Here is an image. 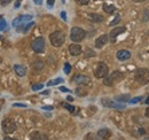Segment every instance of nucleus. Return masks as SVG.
Masks as SVG:
<instances>
[{
    "label": "nucleus",
    "mask_w": 149,
    "mask_h": 140,
    "mask_svg": "<svg viewBox=\"0 0 149 140\" xmlns=\"http://www.w3.org/2000/svg\"><path fill=\"white\" fill-rule=\"evenodd\" d=\"M134 2H143V1H147V0H132Z\"/></svg>",
    "instance_id": "37998d69"
},
{
    "label": "nucleus",
    "mask_w": 149,
    "mask_h": 140,
    "mask_svg": "<svg viewBox=\"0 0 149 140\" xmlns=\"http://www.w3.org/2000/svg\"><path fill=\"white\" fill-rule=\"evenodd\" d=\"M69 53H70V55H72V56L79 55V54L81 53V46L78 45V44H71V45L69 46Z\"/></svg>",
    "instance_id": "4468645a"
},
{
    "label": "nucleus",
    "mask_w": 149,
    "mask_h": 140,
    "mask_svg": "<svg viewBox=\"0 0 149 140\" xmlns=\"http://www.w3.org/2000/svg\"><path fill=\"white\" fill-rule=\"evenodd\" d=\"M85 55H86L87 57H88V56H94V55H95V53H94L92 50H87V51L85 52Z\"/></svg>",
    "instance_id": "7c9ffc66"
},
{
    "label": "nucleus",
    "mask_w": 149,
    "mask_h": 140,
    "mask_svg": "<svg viewBox=\"0 0 149 140\" xmlns=\"http://www.w3.org/2000/svg\"><path fill=\"white\" fill-rule=\"evenodd\" d=\"M63 107H64V108H65V109H67V110H69V111H70V113H74V110H76V108H74V106H71V105H69V104H63Z\"/></svg>",
    "instance_id": "a878e982"
},
{
    "label": "nucleus",
    "mask_w": 149,
    "mask_h": 140,
    "mask_svg": "<svg viewBox=\"0 0 149 140\" xmlns=\"http://www.w3.org/2000/svg\"><path fill=\"white\" fill-rule=\"evenodd\" d=\"M72 83L77 84V85H88L91 83V78L88 76L77 74L72 77Z\"/></svg>",
    "instance_id": "6e6552de"
},
{
    "label": "nucleus",
    "mask_w": 149,
    "mask_h": 140,
    "mask_svg": "<svg viewBox=\"0 0 149 140\" xmlns=\"http://www.w3.org/2000/svg\"><path fill=\"white\" fill-rule=\"evenodd\" d=\"M33 2H35L36 5H41V4H42V0H33Z\"/></svg>",
    "instance_id": "58836bf2"
},
{
    "label": "nucleus",
    "mask_w": 149,
    "mask_h": 140,
    "mask_svg": "<svg viewBox=\"0 0 149 140\" xmlns=\"http://www.w3.org/2000/svg\"><path fill=\"white\" fill-rule=\"evenodd\" d=\"M19 1H22V0H19Z\"/></svg>",
    "instance_id": "49530a36"
},
{
    "label": "nucleus",
    "mask_w": 149,
    "mask_h": 140,
    "mask_svg": "<svg viewBox=\"0 0 149 140\" xmlns=\"http://www.w3.org/2000/svg\"><path fill=\"white\" fill-rule=\"evenodd\" d=\"M88 18L94 22V23H101L102 21H103V16L102 15H100V14H96V13H90L88 15Z\"/></svg>",
    "instance_id": "f3484780"
},
{
    "label": "nucleus",
    "mask_w": 149,
    "mask_h": 140,
    "mask_svg": "<svg viewBox=\"0 0 149 140\" xmlns=\"http://www.w3.org/2000/svg\"><path fill=\"white\" fill-rule=\"evenodd\" d=\"M67 100H68V101H74V98L69 95V97H67Z\"/></svg>",
    "instance_id": "ea45409f"
},
{
    "label": "nucleus",
    "mask_w": 149,
    "mask_h": 140,
    "mask_svg": "<svg viewBox=\"0 0 149 140\" xmlns=\"http://www.w3.org/2000/svg\"><path fill=\"white\" fill-rule=\"evenodd\" d=\"M16 129H17L16 124L13 122L10 118H7V120L2 121V131H3L5 133H7V134L13 133Z\"/></svg>",
    "instance_id": "0eeeda50"
},
{
    "label": "nucleus",
    "mask_w": 149,
    "mask_h": 140,
    "mask_svg": "<svg viewBox=\"0 0 149 140\" xmlns=\"http://www.w3.org/2000/svg\"><path fill=\"white\" fill-rule=\"evenodd\" d=\"M90 1H91V0H77V2H78L79 5H81V6H84V5H87Z\"/></svg>",
    "instance_id": "2f4dec72"
},
{
    "label": "nucleus",
    "mask_w": 149,
    "mask_h": 140,
    "mask_svg": "<svg viewBox=\"0 0 149 140\" xmlns=\"http://www.w3.org/2000/svg\"><path fill=\"white\" fill-rule=\"evenodd\" d=\"M125 31H126V28H125V27H117V28H113L111 31H110V34H109V37H110L111 41H115L118 36L124 34Z\"/></svg>",
    "instance_id": "9d476101"
},
{
    "label": "nucleus",
    "mask_w": 149,
    "mask_h": 140,
    "mask_svg": "<svg viewBox=\"0 0 149 140\" xmlns=\"http://www.w3.org/2000/svg\"><path fill=\"white\" fill-rule=\"evenodd\" d=\"M42 88H44V85H42V84H40V83H39V84H35V85H32V90H33V91L41 90Z\"/></svg>",
    "instance_id": "c756f323"
},
{
    "label": "nucleus",
    "mask_w": 149,
    "mask_h": 140,
    "mask_svg": "<svg viewBox=\"0 0 149 140\" xmlns=\"http://www.w3.org/2000/svg\"><path fill=\"white\" fill-rule=\"evenodd\" d=\"M60 91H62V92H65V93H67V92H70V90H69V88H64V86H61V88H60Z\"/></svg>",
    "instance_id": "e433bc0d"
},
{
    "label": "nucleus",
    "mask_w": 149,
    "mask_h": 140,
    "mask_svg": "<svg viewBox=\"0 0 149 140\" xmlns=\"http://www.w3.org/2000/svg\"><path fill=\"white\" fill-rule=\"evenodd\" d=\"M45 46H46V44H45V39L42 37H38L31 43V48L36 53H42L45 51Z\"/></svg>",
    "instance_id": "423d86ee"
},
{
    "label": "nucleus",
    "mask_w": 149,
    "mask_h": 140,
    "mask_svg": "<svg viewBox=\"0 0 149 140\" xmlns=\"http://www.w3.org/2000/svg\"><path fill=\"white\" fill-rule=\"evenodd\" d=\"M145 104H147V105H149V97L146 99V101H145Z\"/></svg>",
    "instance_id": "c03bdc74"
},
{
    "label": "nucleus",
    "mask_w": 149,
    "mask_h": 140,
    "mask_svg": "<svg viewBox=\"0 0 149 140\" xmlns=\"http://www.w3.org/2000/svg\"><path fill=\"white\" fill-rule=\"evenodd\" d=\"M54 2H55V0H47V6L48 7H53L54 6Z\"/></svg>",
    "instance_id": "72a5a7b5"
},
{
    "label": "nucleus",
    "mask_w": 149,
    "mask_h": 140,
    "mask_svg": "<svg viewBox=\"0 0 149 140\" xmlns=\"http://www.w3.org/2000/svg\"><path fill=\"white\" fill-rule=\"evenodd\" d=\"M10 1H12V0H1V1H0V4H1L2 6H6V5L10 4Z\"/></svg>",
    "instance_id": "473e14b6"
},
{
    "label": "nucleus",
    "mask_w": 149,
    "mask_h": 140,
    "mask_svg": "<svg viewBox=\"0 0 149 140\" xmlns=\"http://www.w3.org/2000/svg\"><path fill=\"white\" fill-rule=\"evenodd\" d=\"M58 83H63V78H56L53 80H49L47 83V86H54V85H57Z\"/></svg>",
    "instance_id": "412c9836"
},
{
    "label": "nucleus",
    "mask_w": 149,
    "mask_h": 140,
    "mask_svg": "<svg viewBox=\"0 0 149 140\" xmlns=\"http://www.w3.org/2000/svg\"><path fill=\"white\" fill-rule=\"evenodd\" d=\"M102 8H103V10H104L107 14H112V13H115V10H116V7H115L113 5H108V4H104Z\"/></svg>",
    "instance_id": "6ab92c4d"
},
{
    "label": "nucleus",
    "mask_w": 149,
    "mask_h": 140,
    "mask_svg": "<svg viewBox=\"0 0 149 140\" xmlns=\"http://www.w3.org/2000/svg\"><path fill=\"white\" fill-rule=\"evenodd\" d=\"M116 56L119 61H127L131 59V52L127 50H119L116 54Z\"/></svg>",
    "instance_id": "ddd939ff"
},
{
    "label": "nucleus",
    "mask_w": 149,
    "mask_h": 140,
    "mask_svg": "<svg viewBox=\"0 0 149 140\" xmlns=\"http://www.w3.org/2000/svg\"><path fill=\"white\" fill-rule=\"evenodd\" d=\"M49 40H51V44L54 47H61L64 44L65 36L62 31H54L49 35Z\"/></svg>",
    "instance_id": "7ed1b4c3"
},
{
    "label": "nucleus",
    "mask_w": 149,
    "mask_h": 140,
    "mask_svg": "<svg viewBox=\"0 0 149 140\" xmlns=\"http://www.w3.org/2000/svg\"><path fill=\"white\" fill-rule=\"evenodd\" d=\"M31 18H32L31 15H21V16L16 18L14 21H13V27H19V25H23L24 23L29 22Z\"/></svg>",
    "instance_id": "9b49d317"
},
{
    "label": "nucleus",
    "mask_w": 149,
    "mask_h": 140,
    "mask_svg": "<svg viewBox=\"0 0 149 140\" xmlns=\"http://www.w3.org/2000/svg\"><path fill=\"white\" fill-rule=\"evenodd\" d=\"M146 116H147V117L149 118V107L147 108V109H146Z\"/></svg>",
    "instance_id": "79ce46f5"
},
{
    "label": "nucleus",
    "mask_w": 149,
    "mask_h": 140,
    "mask_svg": "<svg viewBox=\"0 0 149 140\" xmlns=\"http://www.w3.org/2000/svg\"><path fill=\"white\" fill-rule=\"evenodd\" d=\"M123 78H124V74H123V72H120V71H113L112 74H109V75L104 78L103 84H104L106 86H111L115 83L120 82Z\"/></svg>",
    "instance_id": "f03ea898"
},
{
    "label": "nucleus",
    "mask_w": 149,
    "mask_h": 140,
    "mask_svg": "<svg viewBox=\"0 0 149 140\" xmlns=\"http://www.w3.org/2000/svg\"><path fill=\"white\" fill-rule=\"evenodd\" d=\"M119 21H120V16H119V15H116L115 20H112L111 22H110V27H113V25L118 24V23H119Z\"/></svg>",
    "instance_id": "bb28decb"
},
{
    "label": "nucleus",
    "mask_w": 149,
    "mask_h": 140,
    "mask_svg": "<svg viewBox=\"0 0 149 140\" xmlns=\"http://www.w3.org/2000/svg\"><path fill=\"white\" fill-rule=\"evenodd\" d=\"M14 70L15 72L19 75V77H24L26 75V68L24 66H21V64H15L14 66Z\"/></svg>",
    "instance_id": "a211bd4d"
},
{
    "label": "nucleus",
    "mask_w": 149,
    "mask_h": 140,
    "mask_svg": "<svg viewBox=\"0 0 149 140\" xmlns=\"http://www.w3.org/2000/svg\"><path fill=\"white\" fill-rule=\"evenodd\" d=\"M109 75V68L104 62H99L94 69V76L96 78H106Z\"/></svg>",
    "instance_id": "39448f33"
},
{
    "label": "nucleus",
    "mask_w": 149,
    "mask_h": 140,
    "mask_svg": "<svg viewBox=\"0 0 149 140\" xmlns=\"http://www.w3.org/2000/svg\"><path fill=\"white\" fill-rule=\"evenodd\" d=\"M141 21L142 22H148L149 21V9H143L142 15H141Z\"/></svg>",
    "instance_id": "aec40b11"
},
{
    "label": "nucleus",
    "mask_w": 149,
    "mask_h": 140,
    "mask_svg": "<svg viewBox=\"0 0 149 140\" xmlns=\"http://www.w3.org/2000/svg\"><path fill=\"white\" fill-rule=\"evenodd\" d=\"M97 137L99 138H101V139H110V137H111V132H110V130H108V129H101V130H99L97 131Z\"/></svg>",
    "instance_id": "2eb2a0df"
},
{
    "label": "nucleus",
    "mask_w": 149,
    "mask_h": 140,
    "mask_svg": "<svg viewBox=\"0 0 149 140\" xmlns=\"http://www.w3.org/2000/svg\"><path fill=\"white\" fill-rule=\"evenodd\" d=\"M0 38H1V36H0Z\"/></svg>",
    "instance_id": "de8ad7c7"
},
{
    "label": "nucleus",
    "mask_w": 149,
    "mask_h": 140,
    "mask_svg": "<svg viewBox=\"0 0 149 140\" xmlns=\"http://www.w3.org/2000/svg\"><path fill=\"white\" fill-rule=\"evenodd\" d=\"M61 18H62L63 21H67V20H68V18H67V14H65V12H62V13H61Z\"/></svg>",
    "instance_id": "c9c22d12"
},
{
    "label": "nucleus",
    "mask_w": 149,
    "mask_h": 140,
    "mask_svg": "<svg viewBox=\"0 0 149 140\" xmlns=\"http://www.w3.org/2000/svg\"><path fill=\"white\" fill-rule=\"evenodd\" d=\"M64 74H70V71H71V64L69 63V62H67V63H64Z\"/></svg>",
    "instance_id": "b1692460"
},
{
    "label": "nucleus",
    "mask_w": 149,
    "mask_h": 140,
    "mask_svg": "<svg viewBox=\"0 0 149 140\" xmlns=\"http://www.w3.org/2000/svg\"><path fill=\"white\" fill-rule=\"evenodd\" d=\"M86 37V32L84 29L79 28V27H74L70 31V38L74 43H79L81 40H84Z\"/></svg>",
    "instance_id": "20e7f679"
},
{
    "label": "nucleus",
    "mask_w": 149,
    "mask_h": 140,
    "mask_svg": "<svg viewBox=\"0 0 149 140\" xmlns=\"http://www.w3.org/2000/svg\"><path fill=\"white\" fill-rule=\"evenodd\" d=\"M33 24H35L33 22H31V23H29V24H26V25L24 27V29H23V31H22V32H26V31H29V30H30V29H31V28L33 27Z\"/></svg>",
    "instance_id": "c85d7f7f"
},
{
    "label": "nucleus",
    "mask_w": 149,
    "mask_h": 140,
    "mask_svg": "<svg viewBox=\"0 0 149 140\" xmlns=\"http://www.w3.org/2000/svg\"><path fill=\"white\" fill-rule=\"evenodd\" d=\"M0 110H1V107H0Z\"/></svg>",
    "instance_id": "a18cd8bd"
},
{
    "label": "nucleus",
    "mask_w": 149,
    "mask_h": 140,
    "mask_svg": "<svg viewBox=\"0 0 149 140\" xmlns=\"http://www.w3.org/2000/svg\"><path fill=\"white\" fill-rule=\"evenodd\" d=\"M30 140H48L47 136L44 133H40L38 131H35L30 134Z\"/></svg>",
    "instance_id": "dca6fc26"
},
{
    "label": "nucleus",
    "mask_w": 149,
    "mask_h": 140,
    "mask_svg": "<svg viewBox=\"0 0 149 140\" xmlns=\"http://www.w3.org/2000/svg\"><path fill=\"white\" fill-rule=\"evenodd\" d=\"M130 99L129 95H119V97H116V101H127Z\"/></svg>",
    "instance_id": "393cba45"
},
{
    "label": "nucleus",
    "mask_w": 149,
    "mask_h": 140,
    "mask_svg": "<svg viewBox=\"0 0 149 140\" xmlns=\"http://www.w3.org/2000/svg\"><path fill=\"white\" fill-rule=\"evenodd\" d=\"M42 109H45V110H53V107L52 106H44Z\"/></svg>",
    "instance_id": "4c0bfd02"
},
{
    "label": "nucleus",
    "mask_w": 149,
    "mask_h": 140,
    "mask_svg": "<svg viewBox=\"0 0 149 140\" xmlns=\"http://www.w3.org/2000/svg\"><path fill=\"white\" fill-rule=\"evenodd\" d=\"M141 100H142V97H136V98L131 99L130 104L131 105H134V104H138V102H139V101H141Z\"/></svg>",
    "instance_id": "cd10ccee"
},
{
    "label": "nucleus",
    "mask_w": 149,
    "mask_h": 140,
    "mask_svg": "<svg viewBox=\"0 0 149 140\" xmlns=\"http://www.w3.org/2000/svg\"><path fill=\"white\" fill-rule=\"evenodd\" d=\"M134 79L142 84V85H146L149 83V70L146 68H138L134 72Z\"/></svg>",
    "instance_id": "f257e3e1"
},
{
    "label": "nucleus",
    "mask_w": 149,
    "mask_h": 140,
    "mask_svg": "<svg viewBox=\"0 0 149 140\" xmlns=\"http://www.w3.org/2000/svg\"><path fill=\"white\" fill-rule=\"evenodd\" d=\"M109 40V36L108 35H102L97 37V39L95 40V47L96 48H102Z\"/></svg>",
    "instance_id": "f8f14e48"
},
{
    "label": "nucleus",
    "mask_w": 149,
    "mask_h": 140,
    "mask_svg": "<svg viewBox=\"0 0 149 140\" xmlns=\"http://www.w3.org/2000/svg\"><path fill=\"white\" fill-rule=\"evenodd\" d=\"M101 104H102V106H104L107 108H115V109H123L125 107L124 105H119L117 101H113V100L108 99V98H102L101 99Z\"/></svg>",
    "instance_id": "1a4fd4ad"
},
{
    "label": "nucleus",
    "mask_w": 149,
    "mask_h": 140,
    "mask_svg": "<svg viewBox=\"0 0 149 140\" xmlns=\"http://www.w3.org/2000/svg\"><path fill=\"white\" fill-rule=\"evenodd\" d=\"M5 140H17L15 138H10V137H5Z\"/></svg>",
    "instance_id": "a19ab883"
},
{
    "label": "nucleus",
    "mask_w": 149,
    "mask_h": 140,
    "mask_svg": "<svg viewBox=\"0 0 149 140\" xmlns=\"http://www.w3.org/2000/svg\"><path fill=\"white\" fill-rule=\"evenodd\" d=\"M13 107H22V108H26V105H24V104H14Z\"/></svg>",
    "instance_id": "f704fd0d"
},
{
    "label": "nucleus",
    "mask_w": 149,
    "mask_h": 140,
    "mask_svg": "<svg viewBox=\"0 0 149 140\" xmlns=\"http://www.w3.org/2000/svg\"><path fill=\"white\" fill-rule=\"evenodd\" d=\"M6 28H7V22H6V20L2 18V16H0V31L5 30Z\"/></svg>",
    "instance_id": "5701e85b"
},
{
    "label": "nucleus",
    "mask_w": 149,
    "mask_h": 140,
    "mask_svg": "<svg viewBox=\"0 0 149 140\" xmlns=\"http://www.w3.org/2000/svg\"><path fill=\"white\" fill-rule=\"evenodd\" d=\"M148 1H149V0H148Z\"/></svg>",
    "instance_id": "09e8293b"
},
{
    "label": "nucleus",
    "mask_w": 149,
    "mask_h": 140,
    "mask_svg": "<svg viewBox=\"0 0 149 140\" xmlns=\"http://www.w3.org/2000/svg\"><path fill=\"white\" fill-rule=\"evenodd\" d=\"M32 67L35 68L36 70H41L44 68V62H41V61H36V62H33V64H32Z\"/></svg>",
    "instance_id": "4be33fe9"
}]
</instances>
